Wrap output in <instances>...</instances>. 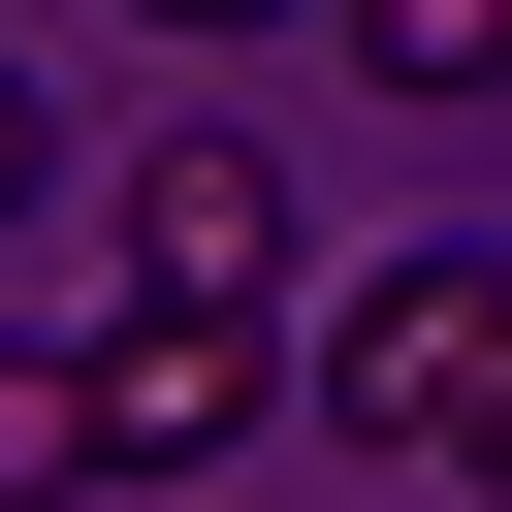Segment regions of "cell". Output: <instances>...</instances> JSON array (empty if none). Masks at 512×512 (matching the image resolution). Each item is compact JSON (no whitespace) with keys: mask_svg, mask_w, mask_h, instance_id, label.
<instances>
[{"mask_svg":"<svg viewBox=\"0 0 512 512\" xmlns=\"http://www.w3.org/2000/svg\"><path fill=\"white\" fill-rule=\"evenodd\" d=\"M64 384H96V480H224V448H256V384H288V288H128Z\"/></svg>","mask_w":512,"mask_h":512,"instance_id":"1","label":"cell"},{"mask_svg":"<svg viewBox=\"0 0 512 512\" xmlns=\"http://www.w3.org/2000/svg\"><path fill=\"white\" fill-rule=\"evenodd\" d=\"M320 384H352L384 448H480V384H512V256H384V288L320 320Z\"/></svg>","mask_w":512,"mask_h":512,"instance_id":"2","label":"cell"},{"mask_svg":"<svg viewBox=\"0 0 512 512\" xmlns=\"http://www.w3.org/2000/svg\"><path fill=\"white\" fill-rule=\"evenodd\" d=\"M320 224H288V160L256 128H192V160H128V288H288Z\"/></svg>","mask_w":512,"mask_h":512,"instance_id":"3","label":"cell"},{"mask_svg":"<svg viewBox=\"0 0 512 512\" xmlns=\"http://www.w3.org/2000/svg\"><path fill=\"white\" fill-rule=\"evenodd\" d=\"M352 64H384V96H480V64H512V0H352Z\"/></svg>","mask_w":512,"mask_h":512,"instance_id":"4","label":"cell"},{"mask_svg":"<svg viewBox=\"0 0 512 512\" xmlns=\"http://www.w3.org/2000/svg\"><path fill=\"white\" fill-rule=\"evenodd\" d=\"M32 480H96V384H64V352H0V512H32Z\"/></svg>","mask_w":512,"mask_h":512,"instance_id":"5","label":"cell"},{"mask_svg":"<svg viewBox=\"0 0 512 512\" xmlns=\"http://www.w3.org/2000/svg\"><path fill=\"white\" fill-rule=\"evenodd\" d=\"M32 192H64V96H32V64H0V224H32Z\"/></svg>","mask_w":512,"mask_h":512,"instance_id":"6","label":"cell"},{"mask_svg":"<svg viewBox=\"0 0 512 512\" xmlns=\"http://www.w3.org/2000/svg\"><path fill=\"white\" fill-rule=\"evenodd\" d=\"M128 32H192V64H224V32H288V0H128Z\"/></svg>","mask_w":512,"mask_h":512,"instance_id":"7","label":"cell"},{"mask_svg":"<svg viewBox=\"0 0 512 512\" xmlns=\"http://www.w3.org/2000/svg\"><path fill=\"white\" fill-rule=\"evenodd\" d=\"M480 480H512V384H480Z\"/></svg>","mask_w":512,"mask_h":512,"instance_id":"8","label":"cell"}]
</instances>
